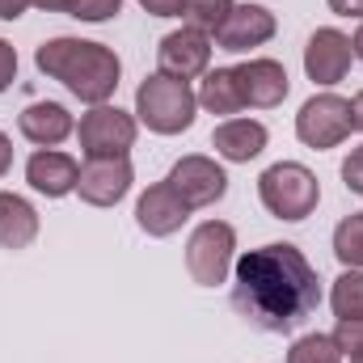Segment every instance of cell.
Returning a JSON list of instances; mask_svg holds the SVG:
<instances>
[{"label": "cell", "mask_w": 363, "mask_h": 363, "mask_svg": "<svg viewBox=\"0 0 363 363\" xmlns=\"http://www.w3.org/2000/svg\"><path fill=\"white\" fill-rule=\"evenodd\" d=\"M233 254H237V228L224 220H207L186 241V271L199 287H220L233 271Z\"/></svg>", "instance_id": "5"}, {"label": "cell", "mask_w": 363, "mask_h": 363, "mask_svg": "<svg viewBox=\"0 0 363 363\" xmlns=\"http://www.w3.org/2000/svg\"><path fill=\"white\" fill-rule=\"evenodd\" d=\"M334 338V347L342 351V355H363V317H347V321H338V330L330 334Z\"/></svg>", "instance_id": "24"}, {"label": "cell", "mask_w": 363, "mask_h": 363, "mask_svg": "<svg viewBox=\"0 0 363 363\" xmlns=\"http://www.w3.org/2000/svg\"><path fill=\"white\" fill-rule=\"evenodd\" d=\"M334 258L351 271H363V211L359 216H347L338 228H334Z\"/></svg>", "instance_id": "21"}, {"label": "cell", "mask_w": 363, "mask_h": 363, "mask_svg": "<svg viewBox=\"0 0 363 363\" xmlns=\"http://www.w3.org/2000/svg\"><path fill=\"white\" fill-rule=\"evenodd\" d=\"M233 9H237L233 0H182V21L211 38V34H220V26L228 21Z\"/></svg>", "instance_id": "20"}, {"label": "cell", "mask_w": 363, "mask_h": 363, "mask_svg": "<svg viewBox=\"0 0 363 363\" xmlns=\"http://www.w3.org/2000/svg\"><path fill=\"white\" fill-rule=\"evenodd\" d=\"M351 131H355V123H351V101L338 97V93H317V97H308V101L300 106V114H296V135H300V144H308V148H317V152L338 148Z\"/></svg>", "instance_id": "6"}, {"label": "cell", "mask_w": 363, "mask_h": 363, "mask_svg": "<svg viewBox=\"0 0 363 363\" xmlns=\"http://www.w3.org/2000/svg\"><path fill=\"white\" fill-rule=\"evenodd\" d=\"M34 9H43V13H68V4L72 0H30Z\"/></svg>", "instance_id": "32"}, {"label": "cell", "mask_w": 363, "mask_h": 363, "mask_svg": "<svg viewBox=\"0 0 363 363\" xmlns=\"http://www.w3.org/2000/svg\"><path fill=\"white\" fill-rule=\"evenodd\" d=\"M351 363H363V355H355V359H351Z\"/></svg>", "instance_id": "35"}, {"label": "cell", "mask_w": 363, "mask_h": 363, "mask_svg": "<svg viewBox=\"0 0 363 363\" xmlns=\"http://www.w3.org/2000/svg\"><path fill=\"white\" fill-rule=\"evenodd\" d=\"M34 64L43 77L60 81L72 97L89 106H106L123 77L118 55L106 43H89V38H51L34 51Z\"/></svg>", "instance_id": "2"}, {"label": "cell", "mask_w": 363, "mask_h": 363, "mask_svg": "<svg viewBox=\"0 0 363 363\" xmlns=\"http://www.w3.org/2000/svg\"><path fill=\"white\" fill-rule=\"evenodd\" d=\"M330 304L338 313V321L347 317H363V271H347L334 279V291H330Z\"/></svg>", "instance_id": "22"}, {"label": "cell", "mask_w": 363, "mask_h": 363, "mask_svg": "<svg viewBox=\"0 0 363 363\" xmlns=\"http://www.w3.org/2000/svg\"><path fill=\"white\" fill-rule=\"evenodd\" d=\"M258 194H262V207L271 211L274 220H308L321 203V182L308 165L300 161H279L271 165L262 178H258Z\"/></svg>", "instance_id": "4"}, {"label": "cell", "mask_w": 363, "mask_h": 363, "mask_svg": "<svg viewBox=\"0 0 363 363\" xmlns=\"http://www.w3.org/2000/svg\"><path fill=\"white\" fill-rule=\"evenodd\" d=\"M135 118L118 106H93L89 114L81 118L77 135H81V152L89 161H101V157H127L135 148Z\"/></svg>", "instance_id": "7"}, {"label": "cell", "mask_w": 363, "mask_h": 363, "mask_svg": "<svg viewBox=\"0 0 363 363\" xmlns=\"http://www.w3.org/2000/svg\"><path fill=\"white\" fill-rule=\"evenodd\" d=\"M169 186L182 194V203L190 207V211H199V207H211V203H220L224 194H228V174L211 161V157H182L178 165L169 169Z\"/></svg>", "instance_id": "8"}, {"label": "cell", "mask_w": 363, "mask_h": 363, "mask_svg": "<svg viewBox=\"0 0 363 363\" xmlns=\"http://www.w3.org/2000/svg\"><path fill=\"white\" fill-rule=\"evenodd\" d=\"M317 304H321V279L291 241H271L262 250L241 254L237 283H233V308L254 330L291 334L317 313Z\"/></svg>", "instance_id": "1"}, {"label": "cell", "mask_w": 363, "mask_h": 363, "mask_svg": "<svg viewBox=\"0 0 363 363\" xmlns=\"http://www.w3.org/2000/svg\"><path fill=\"white\" fill-rule=\"evenodd\" d=\"M17 127H21V135H26L30 144H38V148H55V144H64V140L77 131L68 106H60V101H34V106H26V110L17 114Z\"/></svg>", "instance_id": "17"}, {"label": "cell", "mask_w": 363, "mask_h": 363, "mask_svg": "<svg viewBox=\"0 0 363 363\" xmlns=\"http://www.w3.org/2000/svg\"><path fill=\"white\" fill-rule=\"evenodd\" d=\"M38 237V211L30 207V199L0 190V250H26Z\"/></svg>", "instance_id": "18"}, {"label": "cell", "mask_w": 363, "mask_h": 363, "mask_svg": "<svg viewBox=\"0 0 363 363\" xmlns=\"http://www.w3.org/2000/svg\"><path fill=\"white\" fill-rule=\"evenodd\" d=\"M190 220V207L182 203V194L169 182H157L140 194L135 203V224L148 233V237H174L182 224Z\"/></svg>", "instance_id": "12"}, {"label": "cell", "mask_w": 363, "mask_h": 363, "mask_svg": "<svg viewBox=\"0 0 363 363\" xmlns=\"http://www.w3.org/2000/svg\"><path fill=\"white\" fill-rule=\"evenodd\" d=\"M131 182H135V169H131L127 157H101V161H85L81 165L77 194L89 207H114L118 199H127Z\"/></svg>", "instance_id": "10"}, {"label": "cell", "mask_w": 363, "mask_h": 363, "mask_svg": "<svg viewBox=\"0 0 363 363\" xmlns=\"http://www.w3.org/2000/svg\"><path fill=\"white\" fill-rule=\"evenodd\" d=\"M342 182H347L351 194H363V144L351 148V157L342 161Z\"/></svg>", "instance_id": "26"}, {"label": "cell", "mask_w": 363, "mask_h": 363, "mask_svg": "<svg viewBox=\"0 0 363 363\" xmlns=\"http://www.w3.org/2000/svg\"><path fill=\"white\" fill-rule=\"evenodd\" d=\"M274 30H279V21H274L271 9H262V4H237L233 13H228V21L220 26V34H216V43H220V51H254V47H262V43H271Z\"/></svg>", "instance_id": "13"}, {"label": "cell", "mask_w": 363, "mask_h": 363, "mask_svg": "<svg viewBox=\"0 0 363 363\" xmlns=\"http://www.w3.org/2000/svg\"><path fill=\"white\" fill-rule=\"evenodd\" d=\"M13 81H17V51H13V43L0 38V93L9 89Z\"/></svg>", "instance_id": "27"}, {"label": "cell", "mask_w": 363, "mask_h": 363, "mask_svg": "<svg viewBox=\"0 0 363 363\" xmlns=\"http://www.w3.org/2000/svg\"><path fill=\"white\" fill-rule=\"evenodd\" d=\"M207 64H211V38L199 34V30H190V26L165 34L161 47H157V68H161V77L194 81V77L207 72Z\"/></svg>", "instance_id": "9"}, {"label": "cell", "mask_w": 363, "mask_h": 363, "mask_svg": "<svg viewBox=\"0 0 363 363\" xmlns=\"http://www.w3.org/2000/svg\"><path fill=\"white\" fill-rule=\"evenodd\" d=\"M26 9H30V0H0V17L4 21H17Z\"/></svg>", "instance_id": "30"}, {"label": "cell", "mask_w": 363, "mask_h": 363, "mask_svg": "<svg viewBox=\"0 0 363 363\" xmlns=\"http://www.w3.org/2000/svg\"><path fill=\"white\" fill-rule=\"evenodd\" d=\"M199 110V93L190 89V81H174V77H144L135 89V114L148 131L157 135H178L194 123Z\"/></svg>", "instance_id": "3"}, {"label": "cell", "mask_w": 363, "mask_h": 363, "mask_svg": "<svg viewBox=\"0 0 363 363\" xmlns=\"http://www.w3.org/2000/svg\"><path fill=\"white\" fill-rule=\"evenodd\" d=\"M330 9H334L338 17H359L363 21V0H330Z\"/></svg>", "instance_id": "29"}, {"label": "cell", "mask_w": 363, "mask_h": 363, "mask_svg": "<svg viewBox=\"0 0 363 363\" xmlns=\"http://www.w3.org/2000/svg\"><path fill=\"white\" fill-rule=\"evenodd\" d=\"M267 127L258 123V118H224L216 131H211V148L224 157V161H233V165H250L254 157H262V148H267Z\"/></svg>", "instance_id": "16"}, {"label": "cell", "mask_w": 363, "mask_h": 363, "mask_svg": "<svg viewBox=\"0 0 363 363\" xmlns=\"http://www.w3.org/2000/svg\"><path fill=\"white\" fill-rule=\"evenodd\" d=\"M287 363H342V351L334 347L330 334H304V338L291 342Z\"/></svg>", "instance_id": "23"}, {"label": "cell", "mask_w": 363, "mask_h": 363, "mask_svg": "<svg viewBox=\"0 0 363 363\" xmlns=\"http://www.w3.org/2000/svg\"><path fill=\"white\" fill-rule=\"evenodd\" d=\"M140 4L152 17H182V0H140Z\"/></svg>", "instance_id": "28"}, {"label": "cell", "mask_w": 363, "mask_h": 363, "mask_svg": "<svg viewBox=\"0 0 363 363\" xmlns=\"http://www.w3.org/2000/svg\"><path fill=\"white\" fill-rule=\"evenodd\" d=\"M9 165H13V144H9V135L0 131V178L9 174Z\"/></svg>", "instance_id": "31"}, {"label": "cell", "mask_w": 363, "mask_h": 363, "mask_svg": "<svg viewBox=\"0 0 363 363\" xmlns=\"http://www.w3.org/2000/svg\"><path fill=\"white\" fill-rule=\"evenodd\" d=\"M351 60H355L351 38H347L342 30H334V26L317 30V34L308 38V47H304V72H308V81H317V85H338V81L351 72Z\"/></svg>", "instance_id": "11"}, {"label": "cell", "mask_w": 363, "mask_h": 363, "mask_svg": "<svg viewBox=\"0 0 363 363\" xmlns=\"http://www.w3.org/2000/svg\"><path fill=\"white\" fill-rule=\"evenodd\" d=\"M118 9H123V0H72L68 17H77V21H110Z\"/></svg>", "instance_id": "25"}, {"label": "cell", "mask_w": 363, "mask_h": 363, "mask_svg": "<svg viewBox=\"0 0 363 363\" xmlns=\"http://www.w3.org/2000/svg\"><path fill=\"white\" fill-rule=\"evenodd\" d=\"M351 123H355V131H363V89L355 93V101H351Z\"/></svg>", "instance_id": "33"}, {"label": "cell", "mask_w": 363, "mask_h": 363, "mask_svg": "<svg viewBox=\"0 0 363 363\" xmlns=\"http://www.w3.org/2000/svg\"><path fill=\"white\" fill-rule=\"evenodd\" d=\"M233 72H237V85H241L245 106H254V110L279 106V101L287 97V89H291L287 68H283L279 60H250V64H241V68H233Z\"/></svg>", "instance_id": "14"}, {"label": "cell", "mask_w": 363, "mask_h": 363, "mask_svg": "<svg viewBox=\"0 0 363 363\" xmlns=\"http://www.w3.org/2000/svg\"><path fill=\"white\" fill-rule=\"evenodd\" d=\"M351 51H355V60H363V21H359V30H355V38H351Z\"/></svg>", "instance_id": "34"}, {"label": "cell", "mask_w": 363, "mask_h": 363, "mask_svg": "<svg viewBox=\"0 0 363 363\" xmlns=\"http://www.w3.org/2000/svg\"><path fill=\"white\" fill-rule=\"evenodd\" d=\"M26 182L47 194V199H64L77 190L81 182V165L68 157V152H55V148H38L30 161H26Z\"/></svg>", "instance_id": "15"}, {"label": "cell", "mask_w": 363, "mask_h": 363, "mask_svg": "<svg viewBox=\"0 0 363 363\" xmlns=\"http://www.w3.org/2000/svg\"><path fill=\"white\" fill-rule=\"evenodd\" d=\"M199 106L207 114H241L245 110V97H241V85H237V72L233 68H216V72H203V85H199Z\"/></svg>", "instance_id": "19"}]
</instances>
